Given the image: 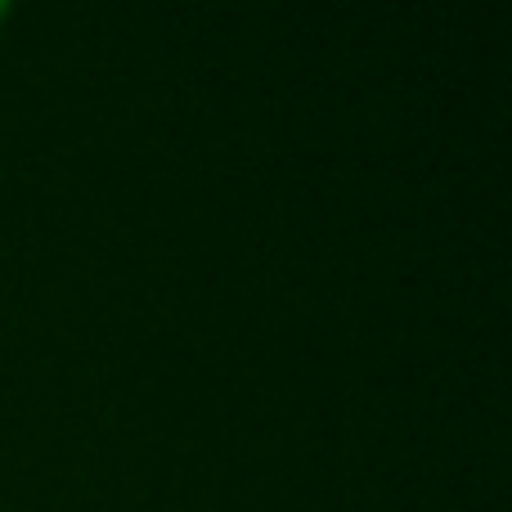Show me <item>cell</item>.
Returning a JSON list of instances; mask_svg holds the SVG:
<instances>
[{
  "label": "cell",
  "instance_id": "cell-1",
  "mask_svg": "<svg viewBox=\"0 0 512 512\" xmlns=\"http://www.w3.org/2000/svg\"><path fill=\"white\" fill-rule=\"evenodd\" d=\"M5 18H9V5H0V23H5Z\"/></svg>",
  "mask_w": 512,
  "mask_h": 512
}]
</instances>
